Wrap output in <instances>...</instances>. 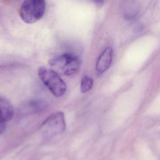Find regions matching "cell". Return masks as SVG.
Here are the masks:
<instances>
[{
  "instance_id": "6da1fadb",
  "label": "cell",
  "mask_w": 160,
  "mask_h": 160,
  "mask_svg": "<svg viewBox=\"0 0 160 160\" xmlns=\"http://www.w3.org/2000/svg\"><path fill=\"white\" fill-rule=\"evenodd\" d=\"M48 63L57 73L70 76L79 71L81 62L76 55L71 53H64L50 59Z\"/></svg>"
},
{
  "instance_id": "7a4b0ae2",
  "label": "cell",
  "mask_w": 160,
  "mask_h": 160,
  "mask_svg": "<svg viewBox=\"0 0 160 160\" xmlns=\"http://www.w3.org/2000/svg\"><path fill=\"white\" fill-rule=\"evenodd\" d=\"M38 75L44 84L56 97L63 96L66 91L64 81L53 69L41 67L38 69Z\"/></svg>"
},
{
  "instance_id": "3957f363",
  "label": "cell",
  "mask_w": 160,
  "mask_h": 160,
  "mask_svg": "<svg viewBox=\"0 0 160 160\" xmlns=\"http://www.w3.org/2000/svg\"><path fill=\"white\" fill-rule=\"evenodd\" d=\"M45 0H25L20 9V16L27 23H33L40 19L45 13Z\"/></svg>"
},
{
  "instance_id": "277c9868",
  "label": "cell",
  "mask_w": 160,
  "mask_h": 160,
  "mask_svg": "<svg viewBox=\"0 0 160 160\" xmlns=\"http://www.w3.org/2000/svg\"><path fill=\"white\" fill-rule=\"evenodd\" d=\"M66 127L64 114L62 112L52 113L41 126L43 132L48 137L61 134L65 130Z\"/></svg>"
},
{
  "instance_id": "5b68a950",
  "label": "cell",
  "mask_w": 160,
  "mask_h": 160,
  "mask_svg": "<svg viewBox=\"0 0 160 160\" xmlns=\"http://www.w3.org/2000/svg\"><path fill=\"white\" fill-rule=\"evenodd\" d=\"M112 58V49L110 47L106 48L100 55L96 64V72L98 76L108 70L111 66Z\"/></svg>"
},
{
  "instance_id": "8992f818",
  "label": "cell",
  "mask_w": 160,
  "mask_h": 160,
  "mask_svg": "<svg viewBox=\"0 0 160 160\" xmlns=\"http://www.w3.org/2000/svg\"><path fill=\"white\" fill-rule=\"evenodd\" d=\"M14 110L11 102L3 97H0V121L6 123L13 118Z\"/></svg>"
},
{
  "instance_id": "52a82bcc",
  "label": "cell",
  "mask_w": 160,
  "mask_h": 160,
  "mask_svg": "<svg viewBox=\"0 0 160 160\" xmlns=\"http://www.w3.org/2000/svg\"><path fill=\"white\" fill-rule=\"evenodd\" d=\"M140 7L136 1L132 0L126 4L123 11V17L127 21L135 18L140 12Z\"/></svg>"
},
{
  "instance_id": "ba28073f",
  "label": "cell",
  "mask_w": 160,
  "mask_h": 160,
  "mask_svg": "<svg viewBox=\"0 0 160 160\" xmlns=\"http://www.w3.org/2000/svg\"><path fill=\"white\" fill-rule=\"evenodd\" d=\"M94 85V80L88 76L83 77L81 82V90L82 93H85L91 90Z\"/></svg>"
},
{
  "instance_id": "9c48e42d",
  "label": "cell",
  "mask_w": 160,
  "mask_h": 160,
  "mask_svg": "<svg viewBox=\"0 0 160 160\" xmlns=\"http://www.w3.org/2000/svg\"><path fill=\"white\" fill-rule=\"evenodd\" d=\"M30 111L32 112L38 113L42 112L46 108V105L44 102L40 101H32L30 102L29 105Z\"/></svg>"
},
{
  "instance_id": "30bf717a",
  "label": "cell",
  "mask_w": 160,
  "mask_h": 160,
  "mask_svg": "<svg viewBox=\"0 0 160 160\" xmlns=\"http://www.w3.org/2000/svg\"><path fill=\"white\" fill-rule=\"evenodd\" d=\"M6 123L0 121V134H2L5 129Z\"/></svg>"
},
{
  "instance_id": "8fae6325",
  "label": "cell",
  "mask_w": 160,
  "mask_h": 160,
  "mask_svg": "<svg viewBox=\"0 0 160 160\" xmlns=\"http://www.w3.org/2000/svg\"><path fill=\"white\" fill-rule=\"evenodd\" d=\"M105 1V0H94V2L98 4H101L103 3Z\"/></svg>"
}]
</instances>
